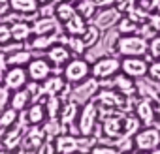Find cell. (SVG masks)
<instances>
[{
  "mask_svg": "<svg viewBox=\"0 0 160 154\" xmlns=\"http://www.w3.org/2000/svg\"><path fill=\"white\" fill-rule=\"evenodd\" d=\"M134 145H136V150H145V152L158 150V147H160V130L154 128V126L141 128L134 135Z\"/></svg>",
  "mask_w": 160,
  "mask_h": 154,
  "instance_id": "cell-7",
  "label": "cell"
},
{
  "mask_svg": "<svg viewBox=\"0 0 160 154\" xmlns=\"http://www.w3.org/2000/svg\"><path fill=\"white\" fill-rule=\"evenodd\" d=\"M19 111L17 109H13L12 105L10 107H6L2 113H0V130H6V128H10L12 124H15L17 120H19Z\"/></svg>",
  "mask_w": 160,
  "mask_h": 154,
  "instance_id": "cell-34",
  "label": "cell"
},
{
  "mask_svg": "<svg viewBox=\"0 0 160 154\" xmlns=\"http://www.w3.org/2000/svg\"><path fill=\"white\" fill-rule=\"evenodd\" d=\"M64 25V32L66 34H75V36H81L83 32H85V28H87V19L85 17H81L79 13H75L73 17H70L66 23H62Z\"/></svg>",
  "mask_w": 160,
  "mask_h": 154,
  "instance_id": "cell-30",
  "label": "cell"
},
{
  "mask_svg": "<svg viewBox=\"0 0 160 154\" xmlns=\"http://www.w3.org/2000/svg\"><path fill=\"white\" fill-rule=\"evenodd\" d=\"M12 25V38L17 43H25L32 38V21H28L27 17H17L13 21H10Z\"/></svg>",
  "mask_w": 160,
  "mask_h": 154,
  "instance_id": "cell-17",
  "label": "cell"
},
{
  "mask_svg": "<svg viewBox=\"0 0 160 154\" xmlns=\"http://www.w3.org/2000/svg\"><path fill=\"white\" fill-rule=\"evenodd\" d=\"M60 32V21L55 15L43 17L38 15L32 21V36H40V34H57Z\"/></svg>",
  "mask_w": 160,
  "mask_h": 154,
  "instance_id": "cell-15",
  "label": "cell"
},
{
  "mask_svg": "<svg viewBox=\"0 0 160 154\" xmlns=\"http://www.w3.org/2000/svg\"><path fill=\"white\" fill-rule=\"evenodd\" d=\"M81 38H83L87 49H91V47H94V45L100 41V38H102V30H100L96 25L91 23V25H87V28H85V32L81 34Z\"/></svg>",
  "mask_w": 160,
  "mask_h": 154,
  "instance_id": "cell-33",
  "label": "cell"
},
{
  "mask_svg": "<svg viewBox=\"0 0 160 154\" xmlns=\"http://www.w3.org/2000/svg\"><path fill=\"white\" fill-rule=\"evenodd\" d=\"M43 141H45L43 128H42V126H36V124H30V126L25 130L21 148H23V150H40V147L43 145Z\"/></svg>",
  "mask_w": 160,
  "mask_h": 154,
  "instance_id": "cell-14",
  "label": "cell"
},
{
  "mask_svg": "<svg viewBox=\"0 0 160 154\" xmlns=\"http://www.w3.org/2000/svg\"><path fill=\"white\" fill-rule=\"evenodd\" d=\"M124 13L117 8V6H106L100 8V12H96V15L91 19L92 25H96L100 30H111L113 26H117V23L121 21Z\"/></svg>",
  "mask_w": 160,
  "mask_h": 154,
  "instance_id": "cell-8",
  "label": "cell"
},
{
  "mask_svg": "<svg viewBox=\"0 0 160 154\" xmlns=\"http://www.w3.org/2000/svg\"><path fill=\"white\" fill-rule=\"evenodd\" d=\"M136 90H138V96L149 98L152 102H156L160 98V83L154 81V79H151V77L147 79V75L136 79Z\"/></svg>",
  "mask_w": 160,
  "mask_h": 154,
  "instance_id": "cell-18",
  "label": "cell"
},
{
  "mask_svg": "<svg viewBox=\"0 0 160 154\" xmlns=\"http://www.w3.org/2000/svg\"><path fill=\"white\" fill-rule=\"evenodd\" d=\"M91 75V62H87L85 58H70L64 66V79L72 85L79 83L87 79V77Z\"/></svg>",
  "mask_w": 160,
  "mask_h": 154,
  "instance_id": "cell-6",
  "label": "cell"
},
{
  "mask_svg": "<svg viewBox=\"0 0 160 154\" xmlns=\"http://www.w3.org/2000/svg\"><path fill=\"white\" fill-rule=\"evenodd\" d=\"M136 117L141 120L143 126H152L156 122V107H154V102L149 100V98H139L136 102Z\"/></svg>",
  "mask_w": 160,
  "mask_h": 154,
  "instance_id": "cell-13",
  "label": "cell"
},
{
  "mask_svg": "<svg viewBox=\"0 0 160 154\" xmlns=\"http://www.w3.org/2000/svg\"><path fill=\"white\" fill-rule=\"evenodd\" d=\"M113 89L119 90L121 94L124 96H138V90H136V79H132V77H128L126 73L122 75H115L113 79Z\"/></svg>",
  "mask_w": 160,
  "mask_h": 154,
  "instance_id": "cell-24",
  "label": "cell"
},
{
  "mask_svg": "<svg viewBox=\"0 0 160 154\" xmlns=\"http://www.w3.org/2000/svg\"><path fill=\"white\" fill-rule=\"evenodd\" d=\"M117 53L121 56H145L149 53V40L139 34H121L117 40Z\"/></svg>",
  "mask_w": 160,
  "mask_h": 154,
  "instance_id": "cell-1",
  "label": "cell"
},
{
  "mask_svg": "<svg viewBox=\"0 0 160 154\" xmlns=\"http://www.w3.org/2000/svg\"><path fill=\"white\" fill-rule=\"evenodd\" d=\"M40 4H47V2H53V0H38Z\"/></svg>",
  "mask_w": 160,
  "mask_h": 154,
  "instance_id": "cell-49",
  "label": "cell"
},
{
  "mask_svg": "<svg viewBox=\"0 0 160 154\" xmlns=\"http://www.w3.org/2000/svg\"><path fill=\"white\" fill-rule=\"evenodd\" d=\"M27 128H28L27 117L19 115V120L15 124H12L10 128L2 130V133H0V148H4V150H17V148H21L23 135H25Z\"/></svg>",
  "mask_w": 160,
  "mask_h": 154,
  "instance_id": "cell-3",
  "label": "cell"
},
{
  "mask_svg": "<svg viewBox=\"0 0 160 154\" xmlns=\"http://www.w3.org/2000/svg\"><path fill=\"white\" fill-rule=\"evenodd\" d=\"M151 6H152V12L160 13V0H151Z\"/></svg>",
  "mask_w": 160,
  "mask_h": 154,
  "instance_id": "cell-48",
  "label": "cell"
},
{
  "mask_svg": "<svg viewBox=\"0 0 160 154\" xmlns=\"http://www.w3.org/2000/svg\"><path fill=\"white\" fill-rule=\"evenodd\" d=\"M121 71L126 73L132 79L145 77L149 71V62L143 56H122L121 60Z\"/></svg>",
  "mask_w": 160,
  "mask_h": 154,
  "instance_id": "cell-11",
  "label": "cell"
},
{
  "mask_svg": "<svg viewBox=\"0 0 160 154\" xmlns=\"http://www.w3.org/2000/svg\"><path fill=\"white\" fill-rule=\"evenodd\" d=\"M77 115H79V103L73 102V100H68L66 103H62V109H60L58 118H60V122L66 128H70V124L77 118Z\"/></svg>",
  "mask_w": 160,
  "mask_h": 154,
  "instance_id": "cell-28",
  "label": "cell"
},
{
  "mask_svg": "<svg viewBox=\"0 0 160 154\" xmlns=\"http://www.w3.org/2000/svg\"><path fill=\"white\" fill-rule=\"evenodd\" d=\"M28 73H27V66H8V70L2 75V83L13 92L19 90L23 87H27L28 83Z\"/></svg>",
  "mask_w": 160,
  "mask_h": 154,
  "instance_id": "cell-9",
  "label": "cell"
},
{
  "mask_svg": "<svg viewBox=\"0 0 160 154\" xmlns=\"http://www.w3.org/2000/svg\"><path fill=\"white\" fill-rule=\"evenodd\" d=\"M77 13V10H75V4L73 2H70V0H62V2H58L57 6H55V17L60 21V23H66L70 17H73Z\"/></svg>",
  "mask_w": 160,
  "mask_h": 154,
  "instance_id": "cell-31",
  "label": "cell"
},
{
  "mask_svg": "<svg viewBox=\"0 0 160 154\" xmlns=\"http://www.w3.org/2000/svg\"><path fill=\"white\" fill-rule=\"evenodd\" d=\"M72 58V51L64 45V43H60V41H57L55 45H51L49 49H47V60L53 64V66H66V62Z\"/></svg>",
  "mask_w": 160,
  "mask_h": 154,
  "instance_id": "cell-19",
  "label": "cell"
},
{
  "mask_svg": "<svg viewBox=\"0 0 160 154\" xmlns=\"http://www.w3.org/2000/svg\"><path fill=\"white\" fill-rule=\"evenodd\" d=\"M60 43H64L73 55H83L85 51H87V45H85V41H83V38L81 36H75V34H64V36H60Z\"/></svg>",
  "mask_w": 160,
  "mask_h": 154,
  "instance_id": "cell-29",
  "label": "cell"
},
{
  "mask_svg": "<svg viewBox=\"0 0 160 154\" xmlns=\"http://www.w3.org/2000/svg\"><path fill=\"white\" fill-rule=\"evenodd\" d=\"M10 12V0H0V17H6Z\"/></svg>",
  "mask_w": 160,
  "mask_h": 154,
  "instance_id": "cell-45",
  "label": "cell"
},
{
  "mask_svg": "<svg viewBox=\"0 0 160 154\" xmlns=\"http://www.w3.org/2000/svg\"><path fill=\"white\" fill-rule=\"evenodd\" d=\"M98 120H100V115H98V103L96 100H91L87 103H83L81 111L77 115V130L83 137L85 135H94V132L98 130Z\"/></svg>",
  "mask_w": 160,
  "mask_h": 154,
  "instance_id": "cell-2",
  "label": "cell"
},
{
  "mask_svg": "<svg viewBox=\"0 0 160 154\" xmlns=\"http://www.w3.org/2000/svg\"><path fill=\"white\" fill-rule=\"evenodd\" d=\"M136 2H138V0H117L115 6H117L122 13H126L130 8H134V6H136Z\"/></svg>",
  "mask_w": 160,
  "mask_h": 154,
  "instance_id": "cell-43",
  "label": "cell"
},
{
  "mask_svg": "<svg viewBox=\"0 0 160 154\" xmlns=\"http://www.w3.org/2000/svg\"><path fill=\"white\" fill-rule=\"evenodd\" d=\"M124 111H115L109 117L102 118V133L109 139H117L124 135Z\"/></svg>",
  "mask_w": 160,
  "mask_h": 154,
  "instance_id": "cell-10",
  "label": "cell"
},
{
  "mask_svg": "<svg viewBox=\"0 0 160 154\" xmlns=\"http://www.w3.org/2000/svg\"><path fill=\"white\" fill-rule=\"evenodd\" d=\"M117 30H119V34H138L139 23L134 21V19L128 17V15H122L121 21L117 23Z\"/></svg>",
  "mask_w": 160,
  "mask_h": 154,
  "instance_id": "cell-35",
  "label": "cell"
},
{
  "mask_svg": "<svg viewBox=\"0 0 160 154\" xmlns=\"http://www.w3.org/2000/svg\"><path fill=\"white\" fill-rule=\"evenodd\" d=\"M60 32L57 34H40V36H32L30 38V49L32 51H47L51 45H55L57 41H60Z\"/></svg>",
  "mask_w": 160,
  "mask_h": 154,
  "instance_id": "cell-25",
  "label": "cell"
},
{
  "mask_svg": "<svg viewBox=\"0 0 160 154\" xmlns=\"http://www.w3.org/2000/svg\"><path fill=\"white\" fill-rule=\"evenodd\" d=\"M10 96H12V90L4 85V83H0V113H2L8 103H10Z\"/></svg>",
  "mask_w": 160,
  "mask_h": 154,
  "instance_id": "cell-39",
  "label": "cell"
},
{
  "mask_svg": "<svg viewBox=\"0 0 160 154\" xmlns=\"http://www.w3.org/2000/svg\"><path fill=\"white\" fill-rule=\"evenodd\" d=\"M149 55L152 58H160V36H154L149 40Z\"/></svg>",
  "mask_w": 160,
  "mask_h": 154,
  "instance_id": "cell-42",
  "label": "cell"
},
{
  "mask_svg": "<svg viewBox=\"0 0 160 154\" xmlns=\"http://www.w3.org/2000/svg\"><path fill=\"white\" fill-rule=\"evenodd\" d=\"M32 103V94L27 87L19 89V90H13L12 96H10V105L13 109H17L19 113H25V109Z\"/></svg>",
  "mask_w": 160,
  "mask_h": 154,
  "instance_id": "cell-22",
  "label": "cell"
},
{
  "mask_svg": "<svg viewBox=\"0 0 160 154\" xmlns=\"http://www.w3.org/2000/svg\"><path fill=\"white\" fill-rule=\"evenodd\" d=\"M79 148H81V145H79V139L73 137V135L68 133V132L60 133V135L55 139V150H57V152L72 154V152H77Z\"/></svg>",
  "mask_w": 160,
  "mask_h": 154,
  "instance_id": "cell-21",
  "label": "cell"
},
{
  "mask_svg": "<svg viewBox=\"0 0 160 154\" xmlns=\"http://www.w3.org/2000/svg\"><path fill=\"white\" fill-rule=\"evenodd\" d=\"M91 152H94V154H117L119 148L115 145H92Z\"/></svg>",
  "mask_w": 160,
  "mask_h": 154,
  "instance_id": "cell-40",
  "label": "cell"
},
{
  "mask_svg": "<svg viewBox=\"0 0 160 154\" xmlns=\"http://www.w3.org/2000/svg\"><path fill=\"white\" fill-rule=\"evenodd\" d=\"M42 128H43V133H45V139H49V141H55L60 133H64L68 128L60 122V118L58 117H47L45 118V122L42 124Z\"/></svg>",
  "mask_w": 160,
  "mask_h": 154,
  "instance_id": "cell-26",
  "label": "cell"
},
{
  "mask_svg": "<svg viewBox=\"0 0 160 154\" xmlns=\"http://www.w3.org/2000/svg\"><path fill=\"white\" fill-rule=\"evenodd\" d=\"M98 90H100V81L96 79V77L89 75L87 79L75 83V87H73V90H72V100L77 102L79 105H83V103L94 100L96 94H98Z\"/></svg>",
  "mask_w": 160,
  "mask_h": 154,
  "instance_id": "cell-5",
  "label": "cell"
},
{
  "mask_svg": "<svg viewBox=\"0 0 160 154\" xmlns=\"http://www.w3.org/2000/svg\"><path fill=\"white\" fill-rule=\"evenodd\" d=\"M149 23H151V25L154 26V30L160 34V13H158V12H154V13L149 15Z\"/></svg>",
  "mask_w": 160,
  "mask_h": 154,
  "instance_id": "cell-44",
  "label": "cell"
},
{
  "mask_svg": "<svg viewBox=\"0 0 160 154\" xmlns=\"http://www.w3.org/2000/svg\"><path fill=\"white\" fill-rule=\"evenodd\" d=\"M47 118V111H45V103L42 102H32L28 107H27V122L28 126L30 124H36V126H42Z\"/></svg>",
  "mask_w": 160,
  "mask_h": 154,
  "instance_id": "cell-23",
  "label": "cell"
},
{
  "mask_svg": "<svg viewBox=\"0 0 160 154\" xmlns=\"http://www.w3.org/2000/svg\"><path fill=\"white\" fill-rule=\"evenodd\" d=\"M94 2L98 4V8H106V6H115L117 0H94Z\"/></svg>",
  "mask_w": 160,
  "mask_h": 154,
  "instance_id": "cell-46",
  "label": "cell"
},
{
  "mask_svg": "<svg viewBox=\"0 0 160 154\" xmlns=\"http://www.w3.org/2000/svg\"><path fill=\"white\" fill-rule=\"evenodd\" d=\"M119 71H121V60L117 56H111V55L96 58L92 62V66H91V75L96 77L98 81L111 79V77H115Z\"/></svg>",
  "mask_w": 160,
  "mask_h": 154,
  "instance_id": "cell-4",
  "label": "cell"
},
{
  "mask_svg": "<svg viewBox=\"0 0 160 154\" xmlns=\"http://www.w3.org/2000/svg\"><path fill=\"white\" fill-rule=\"evenodd\" d=\"M141 126L143 124H141V120L136 115H128V113L124 115V135H132L134 137L141 130Z\"/></svg>",
  "mask_w": 160,
  "mask_h": 154,
  "instance_id": "cell-36",
  "label": "cell"
},
{
  "mask_svg": "<svg viewBox=\"0 0 160 154\" xmlns=\"http://www.w3.org/2000/svg\"><path fill=\"white\" fill-rule=\"evenodd\" d=\"M147 77L158 81L160 83V58H156L154 62H149V71H147Z\"/></svg>",
  "mask_w": 160,
  "mask_h": 154,
  "instance_id": "cell-41",
  "label": "cell"
},
{
  "mask_svg": "<svg viewBox=\"0 0 160 154\" xmlns=\"http://www.w3.org/2000/svg\"><path fill=\"white\" fill-rule=\"evenodd\" d=\"M10 41H13L12 38V26L8 21H0V47L8 45Z\"/></svg>",
  "mask_w": 160,
  "mask_h": 154,
  "instance_id": "cell-38",
  "label": "cell"
},
{
  "mask_svg": "<svg viewBox=\"0 0 160 154\" xmlns=\"http://www.w3.org/2000/svg\"><path fill=\"white\" fill-rule=\"evenodd\" d=\"M34 58L32 49H13L6 53V62L8 66H27Z\"/></svg>",
  "mask_w": 160,
  "mask_h": 154,
  "instance_id": "cell-27",
  "label": "cell"
},
{
  "mask_svg": "<svg viewBox=\"0 0 160 154\" xmlns=\"http://www.w3.org/2000/svg\"><path fill=\"white\" fill-rule=\"evenodd\" d=\"M70 2H73V4H75V2H79V0H70Z\"/></svg>",
  "mask_w": 160,
  "mask_h": 154,
  "instance_id": "cell-50",
  "label": "cell"
},
{
  "mask_svg": "<svg viewBox=\"0 0 160 154\" xmlns=\"http://www.w3.org/2000/svg\"><path fill=\"white\" fill-rule=\"evenodd\" d=\"M10 10L19 15H28V17H38L40 2L38 0H10Z\"/></svg>",
  "mask_w": 160,
  "mask_h": 154,
  "instance_id": "cell-20",
  "label": "cell"
},
{
  "mask_svg": "<svg viewBox=\"0 0 160 154\" xmlns=\"http://www.w3.org/2000/svg\"><path fill=\"white\" fill-rule=\"evenodd\" d=\"M75 10H77V13L81 15V17H85L87 21H91L100 8H98V4L94 2V0H79V2H75Z\"/></svg>",
  "mask_w": 160,
  "mask_h": 154,
  "instance_id": "cell-32",
  "label": "cell"
},
{
  "mask_svg": "<svg viewBox=\"0 0 160 154\" xmlns=\"http://www.w3.org/2000/svg\"><path fill=\"white\" fill-rule=\"evenodd\" d=\"M27 73H28V79L30 81H36V83H42L45 81L47 77L53 73V64L47 60V58H32L28 64H27Z\"/></svg>",
  "mask_w": 160,
  "mask_h": 154,
  "instance_id": "cell-12",
  "label": "cell"
},
{
  "mask_svg": "<svg viewBox=\"0 0 160 154\" xmlns=\"http://www.w3.org/2000/svg\"><path fill=\"white\" fill-rule=\"evenodd\" d=\"M70 89V83L64 79V75H55L51 73L45 81H42V94L43 96H55V94H62Z\"/></svg>",
  "mask_w": 160,
  "mask_h": 154,
  "instance_id": "cell-16",
  "label": "cell"
},
{
  "mask_svg": "<svg viewBox=\"0 0 160 154\" xmlns=\"http://www.w3.org/2000/svg\"><path fill=\"white\" fill-rule=\"evenodd\" d=\"M154 107H156V122L160 124V98L154 102Z\"/></svg>",
  "mask_w": 160,
  "mask_h": 154,
  "instance_id": "cell-47",
  "label": "cell"
},
{
  "mask_svg": "<svg viewBox=\"0 0 160 154\" xmlns=\"http://www.w3.org/2000/svg\"><path fill=\"white\" fill-rule=\"evenodd\" d=\"M60 109H62V100H60V96H58V94L47 96V100H45L47 117H58V115H60Z\"/></svg>",
  "mask_w": 160,
  "mask_h": 154,
  "instance_id": "cell-37",
  "label": "cell"
}]
</instances>
